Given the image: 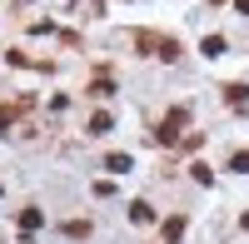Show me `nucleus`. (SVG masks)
Segmentation results:
<instances>
[{
    "label": "nucleus",
    "mask_w": 249,
    "mask_h": 244,
    "mask_svg": "<svg viewBox=\"0 0 249 244\" xmlns=\"http://www.w3.org/2000/svg\"><path fill=\"white\" fill-rule=\"evenodd\" d=\"M130 219H135V225H150L155 209H150V205H135V209H130Z\"/></svg>",
    "instance_id": "1"
},
{
    "label": "nucleus",
    "mask_w": 249,
    "mask_h": 244,
    "mask_svg": "<svg viewBox=\"0 0 249 244\" xmlns=\"http://www.w3.org/2000/svg\"><path fill=\"white\" fill-rule=\"evenodd\" d=\"M5 125H10V110H0V130H5Z\"/></svg>",
    "instance_id": "2"
}]
</instances>
